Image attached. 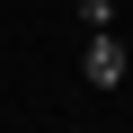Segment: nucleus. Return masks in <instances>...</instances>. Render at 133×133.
Instances as JSON below:
<instances>
[{"mask_svg":"<svg viewBox=\"0 0 133 133\" xmlns=\"http://www.w3.org/2000/svg\"><path fill=\"white\" fill-rule=\"evenodd\" d=\"M80 80H89V89H124V36H115V27H89V44H80Z\"/></svg>","mask_w":133,"mask_h":133,"instance_id":"f257e3e1","label":"nucleus"},{"mask_svg":"<svg viewBox=\"0 0 133 133\" xmlns=\"http://www.w3.org/2000/svg\"><path fill=\"white\" fill-rule=\"evenodd\" d=\"M71 9H80L89 27H115V9H107V0H71Z\"/></svg>","mask_w":133,"mask_h":133,"instance_id":"f03ea898","label":"nucleus"}]
</instances>
